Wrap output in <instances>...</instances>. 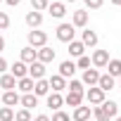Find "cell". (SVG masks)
Here are the masks:
<instances>
[{"mask_svg": "<svg viewBox=\"0 0 121 121\" xmlns=\"http://www.w3.org/2000/svg\"><path fill=\"white\" fill-rule=\"evenodd\" d=\"M107 69H109V76L119 78V76H121V59H109V62H107Z\"/></svg>", "mask_w": 121, "mask_h": 121, "instance_id": "27", "label": "cell"}, {"mask_svg": "<svg viewBox=\"0 0 121 121\" xmlns=\"http://www.w3.org/2000/svg\"><path fill=\"white\" fill-rule=\"evenodd\" d=\"M93 116H95V121H112V119L102 112V107H93Z\"/></svg>", "mask_w": 121, "mask_h": 121, "instance_id": "32", "label": "cell"}, {"mask_svg": "<svg viewBox=\"0 0 121 121\" xmlns=\"http://www.w3.org/2000/svg\"><path fill=\"white\" fill-rule=\"evenodd\" d=\"M81 43H83L86 48H95V45H97V33H95L93 29H86V31H83V38H81Z\"/></svg>", "mask_w": 121, "mask_h": 121, "instance_id": "22", "label": "cell"}, {"mask_svg": "<svg viewBox=\"0 0 121 121\" xmlns=\"http://www.w3.org/2000/svg\"><path fill=\"white\" fill-rule=\"evenodd\" d=\"M116 86V78L114 76H109V74H100V81H97V88L102 90V93H109L112 88Z\"/></svg>", "mask_w": 121, "mask_h": 121, "instance_id": "12", "label": "cell"}, {"mask_svg": "<svg viewBox=\"0 0 121 121\" xmlns=\"http://www.w3.org/2000/svg\"><path fill=\"white\" fill-rule=\"evenodd\" d=\"M107 62H109V52H107V50H95L93 57H90V64H93L95 69H104Z\"/></svg>", "mask_w": 121, "mask_h": 121, "instance_id": "4", "label": "cell"}, {"mask_svg": "<svg viewBox=\"0 0 121 121\" xmlns=\"http://www.w3.org/2000/svg\"><path fill=\"white\" fill-rule=\"evenodd\" d=\"M55 33H57V40H62V43H71L76 31H74V26H71V24H59Z\"/></svg>", "mask_w": 121, "mask_h": 121, "instance_id": "3", "label": "cell"}, {"mask_svg": "<svg viewBox=\"0 0 121 121\" xmlns=\"http://www.w3.org/2000/svg\"><path fill=\"white\" fill-rule=\"evenodd\" d=\"M29 78H33V81L45 78V64H43V62H33V64H29Z\"/></svg>", "mask_w": 121, "mask_h": 121, "instance_id": "8", "label": "cell"}, {"mask_svg": "<svg viewBox=\"0 0 121 121\" xmlns=\"http://www.w3.org/2000/svg\"><path fill=\"white\" fill-rule=\"evenodd\" d=\"M83 100H88V104H95V107H97V104H102V102H104V93H102L97 86H93L90 90H86V93H83Z\"/></svg>", "mask_w": 121, "mask_h": 121, "instance_id": "2", "label": "cell"}, {"mask_svg": "<svg viewBox=\"0 0 121 121\" xmlns=\"http://www.w3.org/2000/svg\"><path fill=\"white\" fill-rule=\"evenodd\" d=\"M14 121H31V112L22 107L19 112H14Z\"/></svg>", "mask_w": 121, "mask_h": 121, "instance_id": "30", "label": "cell"}, {"mask_svg": "<svg viewBox=\"0 0 121 121\" xmlns=\"http://www.w3.org/2000/svg\"><path fill=\"white\" fill-rule=\"evenodd\" d=\"M0 3H5V0H0Z\"/></svg>", "mask_w": 121, "mask_h": 121, "instance_id": "45", "label": "cell"}, {"mask_svg": "<svg viewBox=\"0 0 121 121\" xmlns=\"http://www.w3.org/2000/svg\"><path fill=\"white\" fill-rule=\"evenodd\" d=\"M112 5H116V7H121V0H109Z\"/></svg>", "mask_w": 121, "mask_h": 121, "instance_id": "41", "label": "cell"}, {"mask_svg": "<svg viewBox=\"0 0 121 121\" xmlns=\"http://www.w3.org/2000/svg\"><path fill=\"white\" fill-rule=\"evenodd\" d=\"M48 3H50V0H48Z\"/></svg>", "mask_w": 121, "mask_h": 121, "instance_id": "46", "label": "cell"}, {"mask_svg": "<svg viewBox=\"0 0 121 121\" xmlns=\"http://www.w3.org/2000/svg\"><path fill=\"white\" fill-rule=\"evenodd\" d=\"M7 26H10V14L0 12V29H7Z\"/></svg>", "mask_w": 121, "mask_h": 121, "instance_id": "36", "label": "cell"}, {"mask_svg": "<svg viewBox=\"0 0 121 121\" xmlns=\"http://www.w3.org/2000/svg\"><path fill=\"white\" fill-rule=\"evenodd\" d=\"M90 114H93V109L81 104V107H76V109H74V114H71V116H74V121H90Z\"/></svg>", "mask_w": 121, "mask_h": 121, "instance_id": "18", "label": "cell"}, {"mask_svg": "<svg viewBox=\"0 0 121 121\" xmlns=\"http://www.w3.org/2000/svg\"><path fill=\"white\" fill-rule=\"evenodd\" d=\"M5 71H7V59L0 57V74H5Z\"/></svg>", "mask_w": 121, "mask_h": 121, "instance_id": "37", "label": "cell"}, {"mask_svg": "<svg viewBox=\"0 0 121 121\" xmlns=\"http://www.w3.org/2000/svg\"><path fill=\"white\" fill-rule=\"evenodd\" d=\"M112 121H121V116H114V119H112Z\"/></svg>", "mask_w": 121, "mask_h": 121, "instance_id": "43", "label": "cell"}, {"mask_svg": "<svg viewBox=\"0 0 121 121\" xmlns=\"http://www.w3.org/2000/svg\"><path fill=\"white\" fill-rule=\"evenodd\" d=\"M71 26L76 29H86L88 26V10H76L74 14H71Z\"/></svg>", "mask_w": 121, "mask_h": 121, "instance_id": "5", "label": "cell"}, {"mask_svg": "<svg viewBox=\"0 0 121 121\" xmlns=\"http://www.w3.org/2000/svg\"><path fill=\"white\" fill-rule=\"evenodd\" d=\"M33 78H29V76H24V78H19L17 81V88L22 90V93H33Z\"/></svg>", "mask_w": 121, "mask_h": 121, "instance_id": "26", "label": "cell"}, {"mask_svg": "<svg viewBox=\"0 0 121 121\" xmlns=\"http://www.w3.org/2000/svg\"><path fill=\"white\" fill-rule=\"evenodd\" d=\"M10 74L19 81V78H24V76H29V64H24L22 62V59H19V62H14L12 67H10Z\"/></svg>", "mask_w": 121, "mask_h": 121, "instance_id": "10", "label": "cell"}, {"mask_svg": "<svg viewBox=\"0 0 121 121\" xmlns=\"http://www.w3.org/2000/svg\"><path fill=\"white\" fill-rule=\"evenodd\" d=\"M19 104H22L24 109H29V112H31L33 107H38V97H36L33 93H24V95L19 97Z\"/></svg>", "mask_w": 121, "mask_h": 121, "instance_id": "16", "label": "cell"}, {"mask_svg": "<svg viewBox=\"0 0 121 121\" xmlns=\"http://www.w3.org/2000/svg\"><path fill=\"white\" fill-rule=\"evenodd\" d=\"M48 83H50V90H52V93H62V90H67V78H62L59 74H52V76L48 78Z\"/></svg>", "mask_w": 121, "mask_h": 121, "instance_id": "7", "label": "cell"}, {"mask_svg": "<svg viewBox=\"0 0 121 121\" xmlns=\"http://www.w3.org/2000/svg\"><path fill=\"white\" fill-rule=\"evenodd\" d=\"M48 0H31V10H36V12H45L48 10Z\"/></svg>", "mask_w": 121, "mask_h": 121, "instance_id": "29", "label": "cell"}, {"mask_svg": "<svg viewBox=\"0 0 121 121\" xmlns=\"http://www.w3.org/2000/svg\"><path fill=\"white\" fill-rule=\"evenodd\" d=\"M26 24H29L31 29H38V26L43 24V14H40V12H36V10L26 12Z\"/></svg>", "mask_w": 121, "mask_h": 121, "instance_id": "21", "label": "cell"}, {"mask_svg": "<svg viewBox=\"0 0 121 121\" xmlns=\"http://www.w3.org/2000/svg\"><path fill=\"white\" fill-rule=\"evenodd\" d=\"M3 50H5V38L0 36V52H3Z\"/></svg>", "mask_w": 121, "mask_h": 121, "instance_id": "40", "label": "cell"}, {"mask_svg": "<svg viewBox=\"0 0 121 121\" xmlns=\"http://www.w3.org/2000/svg\"><path fill=\"white\" fill-rule=\"evenodd\" d=\"M83 3H86L88 10H100V7L104 5V0H83Z\"/></svg>", "mask_w": 121, "mask_h": 121, "instance_id": "35", "label": "cell"}, {"mask_svg": "<svg viewBox=\"0 0 121 121\" xmlns=\"http://www.w3.org/2000/svg\"><path fill=\"white\" fill-rule=\"evenodd\" d=\"M62 104H64V97H62V93H50L48 95V107L50 109H62Z\"/></svg>", "mask_w": 121, "mask_h": 121, "instance_id": "19", "label": "cell"}, {"mask_svg": "<svg viewBox=\"0 0 121 121\" xmlns=\"http://www.w3.org/2000/svg\"><path fill=\"white\" fill-rule=\"evenodd\" d=\"M64 104H69V107H81L83 104V93H76V90H69L67 93V97H64Z\"/></svg>", "mask_w": 121, "mask_h": 121, "instance_id": "15", "label": "cell"}, {"mask_svg": "<svg viewBox=\"0 0 121 121\" xmlns=\"http://www.w3.org/2000/svg\"><path fill=\"white\" fill-rule=\"evenodd\" d=\"M67 3H78V0H64V5H67Z\"/></svg>", "mask_w": 121, "mask_h": 121, "instance_id": "42", "label": "cell"}, {"mask_svg": "<svg viewBox=\"0 0 121 121\" xmlns=\"http://www.w3.org/2000/svg\"><path fill=\"white\" fill-rule=\"evenodd\" d=\"M67 90H76V93H83V83H81L78 78H71V81L67 83Z\"/></svg>", "mask_w": 121, "mask_h": 121, "instance_id": "31", "label": "cell"}, {"mask_svg": "<svg viewBox=\"0 0 121 121\" xmlns=\"http://www.w3.org/2000/svg\"><path fill=\"white\" fill-rule=\"evenodd\" d=\"M97 81H100V71L97 69H86L83 71V78H81L83 86H90L93 88V86H97Z\"/></svg>", "mask_w": 121, "mask_h": 121, "instance_id": "11", "label": "cell"}, {"mask_svg": "<svg viewBox=\"0 0 121 121\" xmlns=\"http://www.w3.org/2000/svg\"><path fill=\"white\" fill-rule=\"evenodd\" d=\"M26 40H29V48H43L45 43H48V33L45 31H38V29H31L29 33H26Z\"/></svg>", "mask_w": 121, "mask_h": 121, "instance_id": "1", "label": "cell"}, {"mask_svg": "<svg viewBox=\"0 0 121 121\" xmlns=\"http://www.w3.org/2000/svg\"><path fill=\"white\" fill-rule=\"evenodd\" d=\"M97 107H102V112H104L109 119H114V116L119 114V104H116L114 100H104V102H102V104H97Z\"/></svg>", "mask_w": 121, "mask_h": 121, "instance_id": "17", "label": "cell"}, {"mask_svg": "<svg viewBox=\"0 0 121 121\" xmlns=\"http://www.w3.org/2000/svg\"><path fill=\"white\" fill-rule=\"evenodd\" d=\"M76 69H90V57L88 55H83V57H78V62H76Z\"/></svg>", "mask_w": 121, "mask_h": 121, "instance_id": "33", "label": "cell"}, {"mask_svg": "<svg viewBox=\"0 0 121 121\" xmlns=\"http://www.w3.org/2000/svg\"><path fill=\"white\" fill-rule=\"evenodd\" d=\"M33 95H36V97H48V95H50V83H48L45 78L36 81V83H33Z\"/></svg>", "mask_w": 121, "mask_h": 121, "instance_id": "14", "label": "cell"}, {"mask_svg": "<svg viewBox=\"0 0 121 121\" xmlns=\"http://www.w3.org/2000/svg\"><path fill=\"white\" fill-rule=\"evenodd\" d=\"M0 88L14 90V88H17V78H14L12 74H0Z\"/></svg>", "mask_w": 121, "mask_h": 121, "instance_id": "24", "label": "cell"}, {"mask_svg": "<svg viewBox=\"0 0 121 121\" xmlns=\"http://www.w3.org/2000/svg\"><path fill=\"white\" fill-rule=\"evenodd\" d=\"M119 86H121V76H119Z\"/></svg>", "mask_w": 121, "mask_h": 121, "instance_id": "44", "label": "cell"}, {"mask_svg": "<svg viewBox=\"0 0 121 121\" xmlns=\"http://www.w3.org/2000/svg\"><path fill=\"white\" fill-rule=\"evenodd\" d=\"M74 74H76V62L67 59V62L59 64V76H62V78H74Z\"/></svg>", "mask_w": 121, "mask_h": 121, "instance_id": "13", "label": "cell"}, {"mask_svg": "<svg viewBox=\"0 0 121 121\" xmlns=\"http://www.w3.org/2000/svg\"><path fill=\"white\" fill-rule=\"evenodd\" d=\"M45 12H50V17H55V19H62V17L67 14V5H64V3H55V0H52Z\"/></svg>", "mask_w": 121, "mask_h": 121, "instance_id": "9", "label": "cell"}, {"mask_svg": "<svg viewBox=\"0 0 121 121\" xmlns=\"http://www.w3.org/2000/svg\"><path fill=\"white\" fill-rule=\"evenodd\" d=\"M31 121H50V116H48V114H38V116H33Z\"/></svg>", "mask_w": 121, "mask_h": 121, "instance_id": "38", "label": "cell"}, {"mask_svg": "<svg viewBox=\"0 0 121 121\" xmlns=\"http://www.w3.org/2000/svg\"><path fill=\"white\" fill-rule=\"evenodd\" d=\"M83 52H86V45H83L81 40H76V38H74V40L69 43V55L78 59V57H83Z\"/></svg>", "mask_w": 121, "mask_h": 121, "instance_id": "23", "label": "cell"}, {"mask_svg": "<svg viewBox=\"0 0 121 121\" xmlns=\"http://www.w3.org/2000/svg\"><path fill=\"white\" fill-rule=\"evenodd\" d=\"M5 3H7L10 7H17V5H22V0H5Z\"/></svg>", "mask_w": 121, "mask_h": 121, "instance_id": "39", "label": "cell"}, {"mask_svg": "<svg viewBox=\"0 0 121 121\" xmlns=\"http://www.w3.org/2000/svg\"><path fill=\"white\" fill-rule=\"evenodd\" d=\"M0 100H3L5 107H14V104H19V93L17 90H5V95L0 97Z\"/></svg>", "mask_w": 121, "mask_h": 121, "instance_id": "20", "label": "cell"}, {"mask_svg": "<svg viewBox=\"0 0 121 121\" xmlns=\"http://www.w3.org/2000/svg\"><path fill=\"white\" fill-rule=\"evenodd\" d=\"M36 55H38L36 48H29V45L22 48V62H24V64H33V62H36Z\"/></svg>", "mask_w": 121, "mask_h": 121, "instance_id": "25", "label": "cell"}, {"mask_svg": "<svg viewBox=\"0 0 121 121\" xmlns=\"http://www.w3.org/2000/svg\"><path fill=\"white\" fill-rule=\"evenodd\" d=\"M50 121H71V116L67 114V112H62V109H57L55 114H52V119Z\"/></svg>", "mask_w": 121, "mask_h": 121, "instance_id": "34", "label": "cell"}, {"mask_svg": "<svg viewBox=\"0 0 121 121\" xmlns=\"http://www.w3.org/2000/svg\"><path fill=\"white\" fill-rule=\"evenodd\" d=\"M0 121H14V109L12 107H0Z\"/></svg>", "mask_w": 121, "mask_h": 121, "instance_id": "28", "label": "cell"}, {"mask_svg": "<svg viewBox=\"0 0 121 121\" xmlns=\"http://www.w3.org/2000/svg\"><path fill=\"white\" fill-rule=\"evenodd\" d=\"M36 52H38V55H36V62H43V64H50L52 59H55V50H52V48H48V45L38 48Z\"/></svg>", "mask_w": 121, "mask_h": 121, "instance_id": "6", "label": "cell"}]
</instances>
